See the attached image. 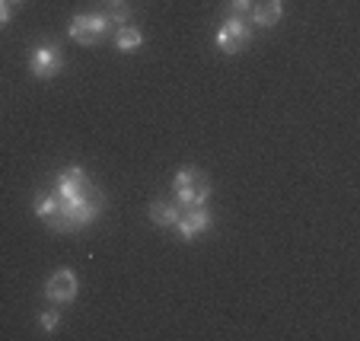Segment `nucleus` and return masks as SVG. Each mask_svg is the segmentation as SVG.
Returning a JSON list of instances; mask_svg holds the SVG:
<instances>
[{"mask_svg":"<svg viewBox=\"0 0 360 341\" xmlns=\"http://www.w3.org/2000/svg\"><path fill=\"white\" fill-rule=\"evenodd\" d=\"M147 214L157 226H176V220L182 211H179V205H172V201H153Z\"/></svg>","mask_w":360,"mask_h":341,"instance_id":"9d476101","label":"nucleus"},{"mask_svg":"<svg viewBox=\"0 0 360 341\" xmlns=\"http://www.w3.org/2000/svg\"><path fill=\"white\" fill-rule=\"evenodd\" d=\"M230 10L233 13H245V10H252V0H230Z\"/></svg>","mask_w":360,"mask_h":341,"instance_id":"2eb2a0df","label":"nucleus"},{"mask_svg":"<svg viewBox=\"0 0 360 341\" xmlns=\"http://www.w3.org/2000/svg\"><path fill=\"white\" fill-rule=\"evenodd\" d=\"M112 4H122V0H112Z\"/></svg>","mask_w":360,"mask_h":341,"instance_id":"f3484780","label":"nucleus"},{"mask_svg":"<svg viewBox=\"0 0 360 341\" xmlns=\"http://www.w3.org/2000/svg\"><path fill=\"white\" fill-rule=\"evenodd\" d=\"M86 191H93V185H89L86 169H83V166H68V169L58 176V182H55V195H58L61 201L83 198Z\"/></svg>","mask_w":360,"mask_h":341,"instance_id":"0eeeda50","label":"nucleus"},{"mask_svg":"<svg viewBox=\"0 0 360 341\" xmlns=\"http://www.w3.org/2000/svg\"><path fill=\"white\" fill-rule=\"evenodd\" d=\"M32 207H35V214H39V217L48 224V220L58 214V207H61V198H58L55 191H45V195H39V198H35Z\"/></svg>","mask_w":360,"mask_h":341,"instance_id":"f8f14e48","label":"nucleus"},{"mask_svg":"<svg viewBox=\"0 0 360 341\" xmlns=\"http://www.w3.org/2000/svg\"><path fill=\"white\" fill-rule=\"evenodd\" d=\"M102 214V195L99 191H86L83 198H70V201H61L58 214L48 220V226L55 233H70V230H83L89 226L96 217Z\"/></svg>","mask_w":360,"mask_h":341,"instance_id":"f257e3e1","label":"nucleus"},{"mask_svg":"<svg viewBox=\"0 0 360 341\" xmlns=\"http://www.w3.org/2000/svg\"><path fill=\"white\" fill-rule=\"evenodd\" d=\"M211 224H214V217H211V211H207L204 205L201 207H182V214H179V220H176L172 230L179 233L182 243H191L195 236H201V233L211 230Z\"/></svg>","mask_w":360,"mask_h":341,"instance_id":"423d86ee","label":"nucleus"},{"mask_svg":"<svg viewBox=\"0 0 360 341\" xmlns=\"http://www.w3.org/2000/svg\"><path fill=\"white\" fill-rule=\"evenodd\" d=\"M109 22L112 26H128L131 22V16H128V10L122 7V4H115V10H112V16H109Z\"/></svg>","mask_w":360,"mask_h":341,"instance_id":"4468645a","label":"nucleus"},{"mask_svg":"<svg viewBox=\"0 0 360 341\" xmlns=\"http://www.w3.org/2000/svg\"><path fill=\"white\" fill-rule=\"evenodd\" d=\"M61 67H64V55L55 41H39V45L32 48V55H29V70H32V77L51 80V77L61 74Z\"/></svg>","mask_w":360,"mask_h":341,"instance_id":"20e7f679","label":"nucleus"},{"mask_svg":"<svg viewBox=\"0 0 360 341\" xmlns=\"http://www.w3.org/2000/svg\"><path fill=\"white\" fill-rule=\"evenodd\" d=\"M109 16L102 13H80L70 20L68 26V35L77 41V45H99L105 35H109Z\"/></svg>","mask_w":360,"mask_h":341,"instance_id":"7ed1b4c3","label":"nucleus"},{"mask_svg":"<svg viewBox=\"0 0 360 341\" xmlns=\"http://www.w3.org/2000/svg\"><path fill=\"white\" fill-rule=\"evenodd\" d=\"M77 274L70 271V268H61V271H55L51 278L45 281V297L51 303H74L77 300Z\"/></svg>","mask_w":360,"mask_h":341,"instance_id":"6e6552de","label":"nucleus"},{"mask_svg":"<svg viewBox=\"0 0 360 341\" xmlns=\"http://www.w3.org/2000/svg\"><path fill=\"white\" fill-rule=\"evenodd\" d=\"M39 322H41V328H45L48 335H51L58 326H61V316H58V309H45V313L39 316Z\"/></svg>","mask_w":360,"mask_h":341,"instance_id":"ddd939ff","label":"nucleus"},{"mask_svg":"<svg viewBox=\"0 0 360 341\" xmlns=\"http://www.w3.org/2000/svg\"><path fill=\"white\" fill-rule=\"evenodd\" d=\"M10 22V10H7V0H0V26Z\"/></svg>","mask_w":360,"mask_h":341,"instance_id":"dca6fc26","label":"nucleus"},{"mask_svg":"<svg viewBox=\"0 0 360 341\" xmlns=\"http://www.w3.org/2000/svg\"><path fill=\"white\" fill-rule=\"evenodd\" d=\"M13 4H20V0H13Z\"/></svg>","mask_w":360,"mask_h":341,"instance_id":"a211bd4d","label":"nucleus"},{"mask_svg":"<svg viewBox=\"0 0 360 341\" xmlns=\"http://www.w3.org/2000/svg\"><path fill=\"white\" fill-rule=\"evenodd\" d=\"M172 188H176V205H182V207H201L211 198V182H207V176L198 166L179 169Z\"/></svg>","mask_w":360,"mask_h":341,"instance_id":"f03ea898","label":"nucleus"},{"mask_svg":"<svg viewBox=\"0 0 360 341\" xmlns=\"http://www.w3.org/2000/svg\"><path fill=\"white\" fill-rule=\"evenodd\" d=\"M249 41H252V29L243 16H230V20H224V26L217 29V48L224 55H239Z\"/></svg>","mask_w":360,"mask_h":341,"instance_id":"39448f33","label":"nucleus"},{"mask_svg":"<svg viewBox=\"0 0 360 341\" xmlns=\"http://www.w3.org/2000/svg\"><path fill=\"white\" fill-rule=\"evenodd\" d=\"M143 45V32L137 26H118V32H115V48L118 51H137V48Z\"/></svg>","mask_w":360,"mask_h":341,"instance_id":"9b49d317","label":"nucleus"},{"mask_svg":"<svg viewBox=\"0 0 360 341\" xmlns=\"http://www.w3.org/2000/svg\"><path fill=\"white\" fill-rule=\"evenodd\" d=\"M281 16H284V0H259L252 7V22L259 29H271Z\"/></svg>","mask_w":360,"mask_h":341,"instance_id":"1a4fd4ad","label":"nucleus"}]
</instances>
